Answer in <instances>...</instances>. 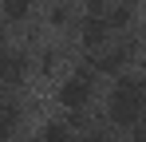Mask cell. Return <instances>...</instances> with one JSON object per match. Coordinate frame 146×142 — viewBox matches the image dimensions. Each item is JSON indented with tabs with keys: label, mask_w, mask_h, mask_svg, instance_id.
I'll return each instance as SVG.
<instances>
[{
	"label": "cell",
	"mask_w": 146,
	"mask_h": 142,
	"mask_svg": "<svg viewBox=\"0 0 146 142\" xmlns=\"http://www.w3.org/2000/svg\"><path fill=\"white\" fill-rule=\"evenodd\" d=\"M107 8H111V0H87V12H91V16H103Z\"/></svg>",
	"instance_id": "obj_10"
},
{
	"label": "cell",
	"mask_w": 146,
	"mask_h": 142,
	"mask_svg": "<svg viewBox=\"0 0 146 142\" xmlns=\"http://www.w3.org/2000/svg\"><path fill=\"white\" fill-rule=\"evenodd\" d=\"M20 122H24V111H20V103H12V99H0V142H8L16 130H20Z\"/></svg>",
	"instance_id": "obj_4"
},
{
	"label": "cell",
	"mask_w": 146,
	"mask_h": 142,
	"mask_svg": "<svg viewBox=\"0 0 146 142\" xmlns=\"http://www.w3.org/2000/svg\"><path fill=\"white\" fill-rule=\"evenodd\" d=\"M107 115L115 126H134L146 115V79L142 75H119V83L107 95Z\"/></svg>",
	"instance_id": "obj_1"
},
{
	"label": "cell",
	"mask_w": 146,
	"mask_h": 142,
	"mask_svg": "<svg viewBox=\"0 0 146 142\" xmlns=\"http://www.w3.org/2000/svg\"><path fill=\"white\" fill-rule=\"evenodd\" d=\"M28 67H32V59H28L24 51H16V47L0 51V83H4V87L24 83V79H28Z\"/></svg>",
	"instance_id": "obj_3"
},
{
	"label": "cell",
	"mask_w": 146,
	"mask_h": 142,
	"mask_svg": "<svg viewBox=\"0 0 146 142\" xmlns=\"http://www.w3.org/2000/svg\"><path fill=\"white\" fill-rule=\"evenodd\" d=\"M91 103V75H71L59 83V107L67 111H83Z\"/></svg>",
	"instance_id": "obj_2"
},
{
	"label": "cell",
	"mask_w": 146,
	"mask_h": 142,
	"mask_svg": "<svg viewBox=\"0 0 146 142\" xmlns=\"http://www.w3.org/2000/svg\"><path fill=\"white\" fill-rule=\"evenodd\" d=\"M103 16H107V24H111V28H126V24H130V4H115V8H107V12H103Z\"/></svg>",
	"instance_id": "obj_8"
},
{
	"label": "cell",
	"mask_w": 146,
	"mask_h": 142,
	"mask_svg": "<svg viewBox=\"0 0 146 142\" xmlns=\"http://www.w3.org/2000/svg\"><path fill=\"white\" fill-rule=\"evenodd\" d=\"M0 8H4V20H28L36 0H0Z\"/></svg>",
	"instance_id": "obj_7"
},
{
	"label": "cell",
	"mask_w": 146,
	"mask_h": 142,
	"mask_svg": "<svg viewBox=\"0 0 146 142\" xmlns=\"http://www.w3.org/2000/svg\"><path fill=\"white\" fill-rule=\"evenodd\" d=\"M107 36H111L107 16H91V20L83 24V47H103V44H107Z\"/></svg>",
	"instance_id": "obj_6"
},
{
	"label": "cell",
	"mask_w": 146,
	"mask_h": 142,
	"mask_svg": "<svg viewBox=\"0 0 146 142\" xmlns=\"http://www.w3.org/2000/svg\"><path fill=\"white\" fill-rule=\"evenodd\" d=\"M83 142H111V134H107V130H87Z\"/></svg>",
	"instance_id": "obj_11"
},
{
	"label": "cell",
	"mask_w": 146,
	"mask_h": 142,
	"mask_svg": "<svg viewBox=\"0 0 146 142\" xmlns=\"http://www.w3.org/2000/svg\"><path fill=\"white\" fill-rule=\"evenodd\" d=\"M40 142H75V138H71V130L63 122H51V126H44V138Z\"/></svg>",
	"instance_id": "obj_9"
},
{
	"label": "cell",
	"mask_w": 146,
	"mask_h": 142,
	"mask_svg": "<svg viewBox=\"0 0 146 142\" xmlns=\"http://www.w3.org/2000/svg\"><path fill=\"white\" fill-rule=\"evenodd\" d=\"M126 63H130V47L119 44V47H107V51L99 55L95 67H99V71H107V75H122V71H126Z\"/></svg>",
	"instance_id": "obj_5"
}]
</instances>
